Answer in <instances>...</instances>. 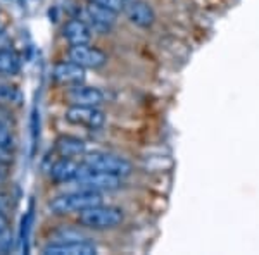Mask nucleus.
<instances>
[{
    "label": "nucleus",
    "mask_w": 259,
    "mask_h": 255,
    "mask_svg": "<svg viewBox=\"0 0 259 255\" xmlns=\"http://www.w3.org/2000/svg\"><path fill=\"white\" fill-rule=\"evenodd\" d=\"M102 203V195L100 191H92V190H80L71 191V193L56 196L50 202V209L56 214H73V212H83L90 207L100 206Z\"/></svg>",
    "instance_id": "f257e3e1"
},
{
    "label": "nucleus",
    "mask_w": 259,
    "mask_h": 255,
    "mask_svg": "<svg viewBox=\"0 0 259 255\" xmlns=\"http://www.w3.org/2000/svg\"><path fill=\"white\" fill-rule=\"evenodd\" d=\"M80 223L90 229H112L123 223V211L100 203L80 212Z\"/></svg>",
    "instance_id": "f03ea898"
},
{
    "label": "nucleus",
    "mask_w": 259,
    "mask_h": 255,
    "mask_svg": "<svg viewBox=\"0 0 259 255\" xmlns=\"http://www.w3.org/2000/svg\"><path fill=\"white\" fill-rule=\"evenodd\" d=\"M81 162L87 167H90V169L102 171V173H111L119 178H124L132 173V164H130L126 159L112 156V154H104V152L85 154Z\"/></svg>",
    "instance_id": "7ed1b4c3"
},
{
    "label": "nucleus",
    "mask_w": 259,
    "mask_h": 255,
    "mask_svg": "<svg viewBox=\"0 0 259 255\" xmlns=\"http://www.w3.org/2000/svg\"><path fill=\"white\" fill-rule=\"evenodd\" d=\"M74 185L80 190H92V191H111L121 186V178L111 173H102L85 166L83 173L74 179Z\"/></svg>",
    "instance_id": "20e7f679"
},
{
    "label": "nucleus",
    "mask_w": 259,
    "mask_h": 255,
    "mask_svg": "<svg viewBox=\"0 0 259 255\" xmlns=\"http://www.w3.org/2000/svg\"><path fill=\"white\" fill-rule=\"evenodd\" d=\"M116 14L118 12L106 9L95 2H90L83 11V21L90 26L92 31H97L100 35L109 33L116 24Z\"/></svg>",
    "instance_id": "39448f33"
},
{
    "label": "nucleus",
    "mask_w": 259,
    "mask_h": 255,
    "mask_svg": "<svg viewBox=\"0 0 259 255\" xmlns=\"http://www.w3.org/2000/svg\"><path fill=\"white\" fill-rule=\"evenodd\" d=\"M66 119L71 124H76V126H83L89 129H99L106 123L104 112L92 106H71L66 111Z\"/></svg>",
    "instance_id": "423d86ee"
},
{
    "label": "nucleus",
    "mask_w": 259,
    "mask_h": 255,
    "mask_svg": "<svg viewBox=\"0 0 259 255\" xmlns=\"http://www.w3.org/2000/svg\"><path fill=\"white\" fill-rule=\"evenodd\" d=\"M69 61L80 64L85 69H99L107 62V56L97 47H92L90 43L85 45H71L69 52Z\"/></svg>",
    "instance_id": "0eeeda50"
},
{
    "label": "nucleus",
    "mask_w": 259,
    "mask_h": 255,
    "mask_svg": "<svg viewBox=\"0 0 259 255\" xmlns=\"http://www.w3.org/2000/svg\"><path fill=\"white\" fill-rule=\"evenodd\" d=\"M85 169V164L73 157H59L50 166V178L56 183H73Z\"/></svg>",
    "instance_id": "6e6552de"
},
{
    "label": "nucleus",
    "mask_w": 259,
    "mask_h": 255,
    "mask_svg": "<svg viewBox=\"0 0 259 255\" xmlns=\"http://www.w3.org/2000/svg\"><path fill=\"white\" fill-rule=\"evenodd\" d=\"M123 12L130 23L139 28H150L156 21V12L145 0H126Z\"/></svg>",
    "instance_id": "1a4fd4ad"
},
{
    "label": "nucleus",
    "mask_w": 259,
    "mask_h": 255,
    "mask_svg": "<svg viewBox=\"0 0 259 255\" xmlns=\"http://www.w3.org/2000/svg\"><path fill=\"white\" fill-rule=\"evenodd\" d=\"M52 76L62 86H78L85 83V68L73 61H62L54 66Z\"/></svg>",
    "instance_id": "9d476101"
},
{
    "label": "nucleus",
    "mask_w": 259,
    "mask_h": 255,
    "mask_svg": "<svg viewBox=\"0 0 259 255\" xmlns=\"http://www.w3.org/2000/svg\"><path fill=\"white\" fill-rule=\"evenodd\" d=\"M45 255H94L97 253V246L85 240H69L50 243L44 248Z\"/></svg>",
    "instance_id": "9b49d317"
},
{
    "label": "nucleus",
    "mask_w": 259,
    "mask_h": 255,
    "mask_svg": "<svg viewBox=\"0 0 259 255\" xmlns=\"http://www.w3.org/2000/svg\"><path fill=\"white\" fill-rule=\"evenodd\" d=\"M68 100L71 106H92L99 107L104 102V93L95 86H87V85H78L71 86L68 91Z\"/></svg>",
    "instance_id": "f8f14e48"
},
{
    "label": "nucleus",
    "mask_w": 259,
    "mask_h": 255,
    "mask_svg": "<svg viewBox=\"0 0 259 255\" xmlns=\"http://www.w3.org/2000/svg\"><path fill=\"white\" fill-rule=\"evenodd\" d=\"M62 35L68 40L69 45H85L90 43L92 30L83 19H71L64 24Z\"/></svg>",
    "instance_id": "ddd939ff"
},
{
    "label": "nucleus",
    "mask_w": 259,
    "mask_h": 255,
    "mask_svg": "<svg viewBox=\"0 0 259 255\" xmlns=\"http://www.w3.org/2000/svg\"><path fill=\"white\" fill-rule=\"evenodd\" d=\"M85 141L76 136H61L56 141V152L59 154V157H83L85 156Z\"/></svg>",
    "instance_id": "4468645a"
},
{
    "label": "nucleus",
    "mask_w": 259,
    "mask_h": 255,
    "mask_svg": "<svg viewBox=\"0 0 259 255\" xmlns=\"http://www.w3.org/2000/svg\"><path fill=\"white\" fill-rule=\"evenodd\" d=\"M21 69V57L14 48H0V76H14Z\"/></svg>",
    "instance_id": "2eb2a0df"
},
{
    "label": "nucleus",
    "mask_w": 259,
    "mask_h": 255,
    "mask_svg": "<svg viewBox=\"0 0 259 255\" xmlns=\"http://www.w3.org/2000/svg\"><path fill=\"white\" fill-rule=\"evenodd\" d=\"M21 91L7 76H0V104H19Z\"/></svg>",
    "instance_id": "dca6fc26"
},
{
    "label": "nucleus",
    "mask_w": 259,
    "mask_h": 255,
    "mask_svg": "<svg viewBox=\"0 0 259 255\" xmlns=\"http://www.w3.org/2000/svg\"><path fill=\"white\" fill-rule=\"evenodd\" d=\"M92 2L99 4V6L106 7V9H111L114 12H121L124 9V4H126V0H92Z\"/></svg>",
    "instance_id": "f3484780"
},
{
    "label": "nucleus",
    "mask_w": 259,
    "mask_h": 255,
    "mask_svg": "<svg viewBox=\"0 0 259 255\" xmlns=\"http://www.w3.org/2000/svg\"><path fill=\"white\" fill-rule=\"evenodd\" d=\"M0 145L9 147V148L12 145V135H11L9 128H7V124H0Z\"/></svg>",
    "instance_id": "a211bd4d"
},
{
    "label": "nucleus",
    "mask_w": 259,
    "mask_h": 255,
    "mask_svg": "<svg viewBox=\"0 0 259 255\" xmlns=\"http://www.w3.org/2000/svg\"><path fill=\"white\" fill-rule=\"evenodd\" d=\"M7 228H9V221H7L6 214L0 211V238H2L7 233Z\"/></svg>",
    "instance_id": "6ab92c4d"
},
{
    "label": "nucleus",
    "mask_w": 259,
    "mask_h": 255,
    "mask_svg": "<svg viewBox=\"0 0 259 255\" xmlns=\"http://www.w3.org/2000/svg\"><path fill=\"white\" fill-rule=\"evenodd\" d=\"M9 161H11V148L0 145V162H6L7 164Z\"/></svg>",
    "instance_id": "aec40b11"
},
{
    "label": "nucleus",
    "mask_w": 259,
    "mask_h": 255,
    "mask_svg": "<svg viewBox=\"0 0 259 255\" xmlns=\"http://www.w3.org/2000/svg\"><path fill=\"white\" fill-rule=\"evenodd\" d=\"M9 123V112L4 109V104H0V124Z\"/></svg>",
    "instance_id": "412c9836"
},
{
    "label": "nucleus",
    "mask_w": 259,
    "mask_h": 255,
    "mask_svg": "<svg viewBox=\"0 0 259 255\" xmlns=\"http://www.w3.org/2000/svg\"><path fill=\"white\" fill-rule=\"evenodd\" d=\"M4 36H6V28H4V24L0 23V41L4 40Z\"/></svg>",
    "instance_id": "4be33fe9"
},
{
    "label": "nucleus",
    "mask_w": 259,
    "mask_h": 255,
    "mask_svg": "<svg viewBox=\"0 0 259 255\" xmlns=\"http://www.w3.org/2000/svg\"><path fill=\"white\" fill-rule=\"evenodd\" d=\"M6 174V162H0V178Z\"/></svg>",
    "instance_id": "5701e85b"
}]
</instances>
